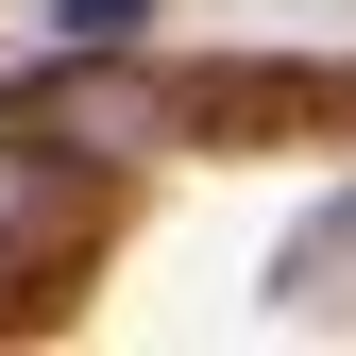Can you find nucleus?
<instances>
[{
	"instance_id": "1",
	"label": "nucleus",
	"mask_w": 356,
	"mask_h": 356,
	"mask_svg": "<svg viewBox=\"0 0 356 356\" xmlns=\"http://www.w3.org/2000/svg\"><path fill=\"white\" fill-rule=\"evenodd\" d=\"M68 220H85V153H51V136L0 119V254H51Z\"/></svg>"
}]
</instances>
